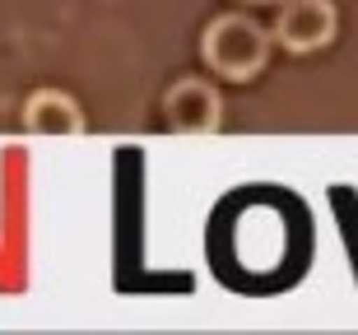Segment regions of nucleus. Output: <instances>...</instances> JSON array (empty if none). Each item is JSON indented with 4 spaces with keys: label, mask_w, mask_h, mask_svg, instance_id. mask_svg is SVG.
<instances>
[{
    "label": "nucleus",
    "mask_w": 358,
    "mask_h": 335,
    "mask_svg": "<svg viewBox=\"0 0 358 335\" xmlns=\"http://www.w3.org/2000/svg\"><path fill=\"white\" fill-rule=\"evenodd\" d=\"M219 89L210 80H177L163 98V117H168V131L177 135H210L219 131Z\"/></svg>",
    "instance_id": "obj_3"
},
{
    "label": "nucleus",
    "mask_w": 358,
    "mask_h": 335,
    "mask_svg": "<svg viewBox=\"0 0 358 335\" xmlns=\"http://www.w3.org/2000/svg\"><path fill=\"white\" fill-rule=\"evenodd\" d=\"M24 126L33 135H80L84 131V112L80 103L61 89H38V94L24 103Z\"/></svg>",
    "instance_id": "obj_4"
},
{
    "label": "nucleus",
    "mask_w": 358,
    "mask_h": 335,
    "mask_svg": "<svg viewBox=\"0 0 358 335\" xmlns=\"http://www.w3.org/2000/svg\"><path fill=\"white\" fill-rule=\"evenodd\" d=\"M270 28H261L256 19L247 14H219L210 28H205V38H200V56H205V66L214 75H224V80H252L261 75L270 56Z\"/></svg>",
    "instance_id": "obj_1"
},
{
    "label": "nucleus",
    "mask_w": 358,
    "mask_h": 335,
    "mask_svg": "<svg viewBox=\"0 0 358 335\" xmlns=\"http://www.w3.org/2000/svg\"><path fill=\"white\" fill-rule=\"evenodd\" d=\"M247 5H284V0H247Z\"/></svg>",
    "instance_id": "obj_5"
},
{
    "label": "nucleus",
    "mask_w": 358,
    "mask_h": 335,
    "mask_svg": "<svg viewBox=\"0 0 358 335\" xmlns=\"http://www.w3.org/2000/svg\"><path fill=\"white\" fill-rule=\"evenodd\" d=\"M335 5L331 0H284L275 14V28L270 38L293 56H307V52H321L326 42L335 38Z\"/></svg>",
    "instance_id": "obj_2"
}]
</instances>
